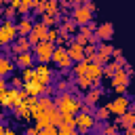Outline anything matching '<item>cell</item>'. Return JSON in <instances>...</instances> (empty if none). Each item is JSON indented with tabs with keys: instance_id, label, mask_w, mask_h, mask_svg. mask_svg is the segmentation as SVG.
Segmentation results:
<instances>
[{
	"instance_id": "1",
	"label": "cell",
	"mask_w": 135,
	"mask_h": 135,
	"mask_svg": "<svg viewBox=\"0 0 135 135\" xmlns=\"http://www.w3.org/2000/svg\"><path fill=\"white\" fill-rule=\"evenodd\" d=\"M55 103H57V110L63 114V116H68V114H74V116H78L80 112H82V99L80 97H76V95H72V93H61V95H57L55 97Z\"/></svg>"
},
{
	"instance_id": "2",
	"label": "cell",
	"mask_w": 135,
	"mask_h": 135,
	"mask_svg": "<svg viewBox=\"0 0 135 135\" xmlns=\"http://www.w3.org/2000/svg\"><path fill=\"white\" fill-rule=\"evenodd\" d=\"M19 38V30H17V23L15 21H8V19H4L2 23H0V44L4 46V49H8L15 40Z\"/></svg>"
},
{
	"instance_id": "3",
	"label": "cell",
	"mask_w": 135,
	"mask_h": 135,
	"mask_svg": "<svg viewBox=\"0 0 135 135\" xmlns=\"http://www.w3.org/2000/svg\"><path fill=\"white\" fill-rule=\"evenodd\" d=\"M57 44L55 42H40L38 46H34V57L38 61V65H46L49 61H53Z\"/></svg>"
},
{
	"instance_id": "4",
	"label": "cell",
	"mask_w": 135,
	"mask_h": 135,
	"mask_svg": "<svg viewBox=\"0 0 135 135\" xmlns=\"http://www.w3.org/2000/svg\"><path fill=\"white\" fill-rule=\"evenodd\" d=\"M53 63H55L61 72H70V70L74 68V61H72V57H70V53H68L65 46H57V49H55Z\"/></svg>"
},
{
	"instance_id": "5",
	"label": "cell",
	"mask_w": 135,
	"mask_h": 135,
	"mask_svg": "<svg viewBox=\"0 0 135 135\" xmlns=\"http://www.w3.org/2000/svg\"><path fill=\"white\" fill-rule=\"evenodd\" d=\"M95 124H97V120H95V116L93 114H78L76 116V131H78V135H86V133H91L93 129H95Z\"/></svg>"
},
{
	"instance_id": "6",
	"label": "cell",
	"mask_w": 135,
	"mask_h": 135,
	"mask_svg": "<svg viewBox=\"0 0 135 135\" xmlns=\"http://www.w3.org/2000/svg\"><path fill=\"white\" fill-rule=\"evenodd\" d=\"M129 78H131V74H129L124 68L118 70L116 76L112 78V86H114V91H116L118 95H124V91H127V86H129Z\"/></svg>"
},
{
	"instance_id": "7",
	"label": "cell",
	"mask_w": 135,
	"mask_h": 135,
	"mask_svg": "<svg viewBox=\"0 0 135 135\" xmlns=\"http://www.w3.org/2000/svg\"><path fill=\"white\" fill-rule=\"evenodd\" d=\"M76 23H78V27H82V25H89L91 21H93V13L82 4V6H78V8H74L72 11V15H70Z\"/></svg>"
},
{
	"instance_id": "8",
	"label": "cell",
	"mask_w": 135,
	"mask_h": 135,
	"mask_svg": "<svg viewBox=\"0 0 135 135\" xmlns=\"http://www.w3.org/2000/svg\"><path fill=\"white\" fill-rule=\"evenodd\" d=\"M129 105H131V101H129L124 95H118L114 101H110V103H108L110 112H112V114H116L118 118H120L122 114H127V112H129Z\"/></svg>"
},
{
	"instance_id": "9",
	"label": "cell",
	"mask_w": 135,
	"mask_h": 135,
	"mask_svg": "<svg viewBox=\"0 0 135 135\" xmlns=\"http://www.w3.org/2000/svg\"><path fill=\"white\" fill-rule=\"evenodd\" d=\"M11 51H13V57H17V55H21V53H34V46H32V42H30L27 36H19V38L13 42Z\"/></svg>"
},
{
	"instance_id": "10",
	"label": "cell",
	"mask_w": 135,
	"mask_h": 135,
	"mask_svg": "<svg viewBox=\"0 0 135 135\" xmlns=\"http://www.w3.org/2000/svg\"><path fill=\"white\" fill-rule=\"evenodd\" d=\"M97 38H99V42H108L112 36H114V23L112 21H103V23H99V27H97Z\"/></svg>"
},
{
	"instance_id": "11",
	"label": "cell",
	"mask_w": 135,
	"mask_h": 135,
	"mask_svg": "<svg viewBox=\"0 0 135 135\" xmlns=\"http://www.w3.org/2000/svg\"><path fill=\"white\" fill-rule=\"evenodd\" d=\"M34 19L27 15V17H19V21H17V30H19V36H30L32 32H34Z\"/></svg>"
},
{
	"instance_id": "12",
	"label": "cell",
	"mask_w": 135,
	"mask_h": 135,
	"mask_svg": "<svg viewBox=\"0 0 135 135\" xmlns=\"http://www.w3.org/2000/svg\"><path fill=\"white\" fill-rule=\"evenodd\" d=\"M68 53H70V57H72L74 63H80V61L86 59V55H84V46L78 44V42H72V44L68 46Z\"/></svg>"
},
{
	"instance_id": "13",
	"label": "cell",
	"mask_w": 135,
	"mask_h": 135,
	"mask_svg": "<svg viewBox=\"0 0 135 135\" xmlns=\"http://www.w3.org/2000/svg\"><path fill=\"white\" fill-rule=\"evenodd\" d=\"M97 55L101 57L103 65H108V63H110V59L114 57V46H110L108 42H99V44H97Z\"/></svg>"
},
{
	"instance_id": "14",
	"label": "cell",
	"mask_w": 135,
	"mask_h": 135,
	"mask_svg": "<svg viewBox=\"0 0 135 135\" xmlns=\"http://www.w3.org/2000/svg\"><path fill=\"white\" fill-rule=\"evenodd\" d=\"M34 53H21V55H17V57H13V61H15V65L17 68H23V70H27V68H32L34 65Z\"/></svg>"
},
{
	"instance_id": "15",
	"label": "cell",
	"mask_w": 135,
	"mask_h": 135,
	"mask_svg": "<svg viewBox=\"0 0 135 135\" xmlns=\"http://www.w3.org/2000/svg\"><path fill=\"white\" fill-rule=\"evenodd\" d=\"M76 30H80V27L72 17H61V36H68V34H72Z\"/></svg>"
},
{
	"instance_id": "16",
	"label": "cell",
	"mask_w": 135,
	"mask_h": 135,
	"mask_svg": "<svg viewBox=\"0 0 135 135\" xmlns=\"http://www.w3.org/2000/svg\"><path fill=\"white\" fill-rule=\"evenodd\" d=\"M15 68H17V65H15V61L8 59V55H2V57H0V76H2V78L8 76Z\"/></svg>"
},
{
	"instance_id": "17",
	"label": "cell",
	"mask_w": 135,
	"mask_h": 135,
	"mask_svg": "<svg viewBox=\"0 0 135 135\" xmlns=\"http://www.w3.org/2000/svg\"><path fill=\"white\" fill-rule=\"evenodd\" d=\"M101 95H103V89H99V86H97V89H91L89 93H84V103L93 108V105L101 99Z\"/></svg>"
},
{
	"instance_id": "18",
	"label": "cell",
	"mask_w": 135,
	"mask_h": 135,
	"mask_svg": "<svg viewBox=\"0 0 135 135\" xmlns=\"http://www.w3.org/2000/svg\"><path fill=\"white\" fill-rule=\"evenodd\" d=\"M114 124H116V127H122V129H131V127H135V112H127V114H122Z\"/></svg>"
},
{
	"instance_id": "19",
	"label": "cell",
	"mask_w": 135,
	"mask_h": 135,
	"mask_svg": "<svg viewBox=\"0 0 135 135\" xmlns=\"http://www.w3.org/2000/svg\"><path fill=\"white\" fill-rule=\"evenodd\" d=\"M86 76H89L95 84H99V78L103 76V68H101V65H97V63H91V65H89V74H86Z\"/></svg>"
},
{
	"instance_id": "20",
	"label": "cell",
	"mask_w": 135,
	"mask_h": 135,
	"mask_svg": "<svg viewBox=\"0 0 135 135\" xmlns=\"http://www.w3.org/2000/svg\"><path fill=\"white\" fill-rule=\"evenodd\" d=\"M76 84H78V89L84 91V93H89L91 89H97V84H95L89 76H80V78H76Z\"/></svg>"
},
{
	"instance_id": "21",
	"label": "cell",
	"mask_w": 135,
	"mask_h": 135,
	"mask_svg": "<svg viewBox=\"0 0 135 135\" xmlns=\"http://www.w3.org/2000/svg\"><path fill=\"white\" fill-rule=\"evenodd\" d=\"M25 93H27V97H42L44 86L40 82H32V84H25Z\"/></svg>"
},
{
	"instance_id": "22",
	"label": "cell",
	"mask_w": 135,
	"mask_h": 135,
	"mask_svg": "<svg viewBox=\"0 0 135 135\" xmlns=\"http://www.w3.org/2000/svg\"><path fill=\"white\" fill-rule=\"evenodd\" d=\"M89 65H91V61H89V59H84V61H80V63H74L72 72L76 74V78H80V76H86V74H89Z\"/></svg>"
},
{
	"instance_id": "23",
	"label": "cell",
	"mask_w": 135,
	"mask_h": 135,
	"mask_svg": "<svg viewBox=\"0 0 135 135\" xmlns=\"http://www.w3.org/2000/svg\"><path fill=\"white\" fill-rule=\"evenodd\" d=\"M38 105H40L44 112H49V114H51L53 110H57V103H55V99H51V97H44V95H42V97H38Z\"/></svg>"
},
{
	"instance_id": "24",
	"label": "cell",
	"mask_w": 135,
	"mask_h": 135,
	"mask_svg": "<svg viewBox=\"0 0 135 135\" xmlns=\"http://www.w3.org/2000/svg\"><path fill=\"white\" fill-rule=\"evenodd\" d=\"M21 78H23V82H25V84L38 82V72H36V68H27V70H23Z\"/></svg>"
},
{
	"instance_id": "25",
	"label": "cell",
	"mask_w": 135,
	"mask_h": 135,
	"mask_svg": "<svg viewBox=\"0 0 135 135\" xmlns=\"http://www.w3.org/2000/svg\"><path fill=\"white\" fill-rule=\"evenodd\" d=\"M110 114H112V112H110V108H108V105H103V108H97L93 116H95V120H97V122H105V120L110 118Z\"/></svg>"
},
{
	"instance_id": "26",
	"label": "cell",
	"mask_w": 135,
	"mask_h": 135,
	"mask_svg": "<svg viewBox=\"0 0 135 135\" xmlns=\"http://www.w3.org/2000/svg\"><path fill=\"white\" fill-rule=\"evenodd\" d=\"M49 118H51V124H53V127H57V129L63 124V114H61L59 110H53V112L49 114Z\"/></svg>"
},
{
	"instance_id": "27",
	"label": "cell",
	"mask_w": 135,
	"mask_h": 135,
	"mask_svg": "<svg viewBox=\"0 0 135 135\" xmlns=\"http://www.w3.org/2000/svg\"><path fill=\"white\" fill-rule=\"evenodd\" d=\"M17 8L13 6V4H8V6H4V11H2V15H4V19H8V21H13L15 17H17Z\"/></svg>"
},
{
	"instance_id": "28",
	"label": "cell",
	"mask_w": 135,
	"mask_h": 135,
	"mask_svg": "<svg viewBox=\"0 0 135 135\" xmlns=\"http://www.w3.org/2000/svg\"><path fill=\"white\" fill-rule=\"evenodd\" d=\"M59 19H61V17H55V15H42V19H40V21H42L49 30H53V25H55Z\"/></svg>"
},
{
	"instance_id": "29",
	"label": "cell",
	"mask_w": 135,
	"mask_h": 135,
	"mask_svg": "<svg viewBox=\"0 0 135 135\" xmlns=\"http://www.w3.org/2000/svg\"><path fill=\"white\" fill-rule=\"evenodd\" d=\"M34 8V0H23L21 2V8H19V15L21 17H27V11Z\"/></svg>"
},
{
	"instance_id": "30",
	"label": "cell",
	"mask_w": 135,
	"mask_h": 135,
	"mask_svg": "<svg viewBox=\"0 0 135 135\" xmlns=\"http://www.w3.org/2000/svg\"><path fill=\"white\" fill-rule=\"evenodd\" d=\"M36 127H38L40 131H46V129H51L53 124H51V118L44 116V118H38V120H36Z\"/></svg>"
},
{
	"instance_id": "31",
	"label": "cell",
	"mask_w": 135,
	"mask_h": 135,
	"mask_svg": "<svg viewBox=\"0 0 135 135\" xmlns=\"http://www.w3.org/2000/svg\"><path fill=\"white\" fill-rule=\"evenodd\" d=\"M118 129L120 127H116V124H103L101 135H118Z\"/></svg>"
},
{
	"instance_id": "32",
	"label": "cell",
	"mask_w": 135,
	"mask_h": 135,
	"mask_svg": "<svg viewBox=\"0 0 135 135\" xmlns=\"http://www.w3.org/2000/svg\"><path fill=\"white\" fill-rule=\"evenodd\" d=\"M11 84H13V89H25V82H23L21 76H13L11 78Z\"/></svg>"
},
{
	"instance_id": "33",
	"label": "cell",
	"mask_w": 135,
	"mask_h": 135,
	"mask_svg": "<svg viewBox=\"0 0 135 135\" xmlns=\"http://www.w3.org/2000/svg\"><path fill=\"white\" fill-rule=\"evenodd\" d=\"M78 131L74 129V127H68V124H61L59 127V135H76Z\"/></svg>"
},
{
	"instance_id": "34",
	"label": "cell",
	"mask_w": 135,
	"mask_h": 135,
	"mask_svg": "<svg viewBox=\"0 0 135 135\" xmlns=\"http://www.w3.org/2000/svg\"><path fill=\"white\" fill-rule=\"evenodd\" d=\"M68 89H70V82H68V80H59V82H57V91H59V95H61V93H70Z\"/></svg>"
},
{
	"instance_id": "35",
	"label": "cell",
	"mask_w": 135,
	"mask_h": 135,
	"mask_svg": "<svg viewBox=\"0 0 135 135\" xmlns=\"http://www.w3.org/2000/svg\"><path fill=\"white\" fill-rule=\"evenodd\" d=\"M63 124H68V127H74V129H76V116H74V114H68V116H63Z\"/></svg>"
},
{
	"instance_id": "36",
	"label": "cell",
	"mask_w": 135,
	"mask_h": 135,
	"mask_svg": "<svg viewBox=\"0 0 135 135\" xmlns=\"http://www.w3.org/2000/svg\"><path fill=\"white\" fill-rule=\"evenodd\" d=\"M36 72L38 74H49L51 70H49V65H36Z\"/></svg>"
},
{
	"instance_id": "37",
	"label": "cell",
	"mask_w": 135,
	"mask_h": 135,
	"mask_svg": "<svg viewBox=\"0 0 135 135\" xmlns=\"http://www.w3.org/2000/svg\"><path fill=\"white\" fill-rule=\"evenodd\" d=\"M53 93H55V89H53V86H44V93H42V95H44V97H51Z\"/></svg>"
},
{
	"instance_id": "38",
	"label": "cell",
	"mask_w": 135,
	"mask_h": 135,
	"mask_svg": "<svg viewBox=\"0 0 135 135\" xmlns=\"http://www.w3.org/2000/svg\"><path fill=\"white\" fill-rule=\"evenodd\" d=\"M84 6H86V8H89V11L93 13V15H95V11H97V6H95L93 2H84Z\"/></svg>"
},
{
	"instance_id": "39",
	"label": "cell",
	"mask_w": 135,
	"mask_h": 135,
	"mask_svg": "<svg viewBox=\"0 0 135 135\" xmlns=\"http://www.w3.org/2000/svg\"><path fill=\"white\" fill-rule=\"evenodd\" d=\"M124 135H135V127H131V129H124Z\"/></svg>"
},
{
	"instance_id": "40",
	"label": "cell",
	"mask_w": 135,
	"mask_h": 135,
	"mask_svg": "<svg viewBox=\"0 0 135 135\" xmlns=\"http://www.w3.org/2000/svg\"><path fill=\"white\" fill-rule=\"evenodd\" d=\"M86 135H97V133H93V131H91V133H86Z\"/></svg>"
},
{
	"instance_id": "41",
	"label": "cell",
	"mask_w": 135,
	"mask_h": 135,
	"mask_svg": "<svg viewBox=\"0 0 135 135\" xmlns=\"http://www.w3.org/2000/svg\"><path fill=\"white\" fill-rule=\"evenodd\" d=\"M133 112H135V105H133Z\"/></svg>"
},
{
	"instance_id": "42",
	"label": "cell",
	"mask_w": 135,
	"mask_h": 135,
	"mask_svg": "<svg viewBox=\"0 0 135 135\" xmlns=\"http://www.w3.org/2000/svg\"><path fill=\"white\" fill-rule=\"evenodd\" d=\"M76 135H78V133H76Z\"/></svg>"
}]
</instances>
